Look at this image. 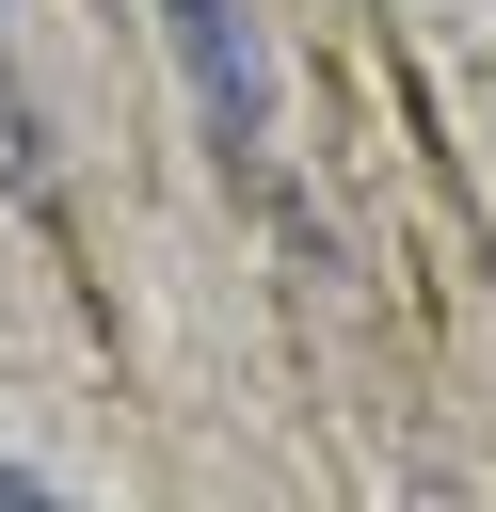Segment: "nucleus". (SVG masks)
I'll return each instance as SVG.
<instances>
[{"label":"nucleus","instance_id":"nucleus-1","mask_svg":"<svg viewBox=\"0 0 496 512\" xmlns=\"http://www.w3.org/2000/svg\"><path fill=\"white\" fill-rule=\"evenodd\" d=\"M160 32H176V64H192V112H208V144L240 160V144L272 128V64H256V16H240V0H160Z\"/></svg>","mask_w":496,"mask_h":512}]
</instances>
